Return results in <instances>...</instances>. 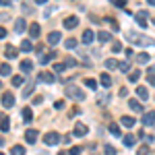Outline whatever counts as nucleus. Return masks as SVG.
<instances>
[{"instance_id":"nucleus-1","label":"nucleus","mask_w":155,"mask_h":155,"mask_svg":"<svg viewBox=\"0 0 155 155\" xmlns=\"http://www.w3.org/2000/svg\"><path fill=\"white\" fill-rule=\"evenodd\" d=\"M126 39L130 41L132 46H145V48H151L155 46V39L145 33H137V31H126Z\"/></svg>"},{"instance_id":"nucleus-2","label":"nucleus","mask_w":155,"mask_h":155,"mask_svg":"<svg viewBox=\"0 0 155 155\" xmlns=\"http://www.w3.org/2000/svg\"><path fill=\"white\" fill-rule=\"evenodd\" d=\"M66 97L77 99V101H83V99H85V91H83V89H79L77 85H66Z\"/></svg>"},{"instance_id":"nucleus-3","label":"nucleus","mask_w":155,"mask_h":155,"mask_svg":"<svg viewBox=\"0 0 155 155\" xmlns=\"http://www.w3.org/2000/svg\"><path fill=\"white\" fill-rule=\"evenodd\" d=\"M44 143L48 145V147H54V145H58L60 143V134L56 130H50L44 134Z\"/></svg>"},{"instance_id":"nucleus-4","label":"nucleus","mask_w":155,"mask_h":155,"mask_svg":"<svg viewBox=\"0 0 155 155\" xmlns=\"http://www.w3.org/2000/svg\"><path fill=\"white\" fill-rule=\"evenodd\" d=\"M27 29H29V25H27V21H25L23 17H19V19L15 21V33H19V35H21L23 31H27Z\"/></svg>"},{"instance_id":"nucleus-5","label":"nucleus","mask_w":155,"mask_h":155,"mask_svg":"<svg viewBox=\"0 0 155 155\" xmlns=\"http://www.w3.org/2000/svg\"><path fill=\"white\" fill-rule=\"evenodd\" d=\"M37 137H39V132L35 128H27L25 130V141H27V145H33L37 141Z\"/></svg>"},{"instance_id":"nucleus-6","label":"nucleus","mask_w":155,"mask_h":155,"mask_svg":"<svg viewBox=\"0 0 155 155\" xmlns=\"http://www.w3.org/2000/svg\"><path fill=\"white\" fill-rule=\"evenodd\" d=\"M62 25H64V29H74L77 25H79V17H74V15H71V17H66L64 21H62Z\"/></svg>"},{"instance_id":"nucleus-7","label":"nucleus","mask_w":155,"mask_h":155,"mask_svg":"<svg viewBox=\"0 0 155 155\" xmlns=\"http://www.w3.org/2000/svg\"><path fill=\"white\" fill-rule=\"evenodd\" d=\"M87 132H89V128L85 126L83 122H77V124H74V128H72V134H74V137H85Z\"/></svg>"},{"instance_id":"nucleus-8","label":"nucleus","mask_w":155,"mask_h":155,"mask_svg":"<svg viewBox=\"0 0 155 155\" xmlns=\"http://www.w3.org/2000/svg\"><path fill=\"white\" fill-rule=\"evenodd\" d=\"M93 39H95V33H93L91 29H85V31H83V37H81V41H83L85 46H91V44H93Z\"/></svg>"},{"instance_id":"nucleus-9","label":"nucleus","mask_w":155,"mask_h":155,"mask_svg":"<svg viewBox=\"0 0 155 155\" xmlns=\"http://www.w3.org/2000/svg\"><path fill=\"white\" fill-rule=\"evenodd\" d=\"M27 31H29V37H31V39H37L39 33H41V27H39V23H31Z\"/></svg>"},{"instance_id":"nucleus-10","label":"nucleus","mask_w":155,"mask_h":155,"mask_svg":"<svg viewBox=\"0 0 155 155\" xmlns=\"http://www.w3.org/2000/svg\"><path fill=\"white\" fill-rule=\"evenodd\" d=\"M143 124H145V126H155V110H153V112H145V114H143Z\"/></svg>"},{"instance_id":"nucleus-11","label":"nucleus","mask_w":155,"mask_h":155,"mask_svg":"<svg viewBox=\"0 0 155 155\" xmlns=\"http://www.w3.org/2000/svg\"><path fill=\"white\" fill-rule=\"evenodd\" d=\"M99 83H101V87H104V89H110L114 81H112V77H110L107 72H101V74H99Z\"/></svg>"},{"instance_id":"nucleus-12","label":"nucleus","mask_w":155,"mask_h":155,"mask_svg":"<svg viewBox=\"0 0 155 155\" xmlns=\"http://www.w3.org/2000/svg\"><path fill=\"white\" fill-rule=\"evenodd\" d=\"M39 81H44V83H54L56 81V74L54 72H48V71H44V72H39Z\"/></svg>"},{"instance_id":"nucleus-13","label":"nucleus","mask_w":155,"mask_h":155,"mask_svg":"<svg viewBox=\"0 0 155 155\" xmlns=\"http://www.w3.org/2000/svg\"><path fill=\"white\" fill-rule=\"evenodd\" d=\"M60 41H62V33H60V31H52V33L48 35L50 46H56V44H60Z\"/></svg>"},{"instance_id":"nucleus-14","label":"nucleus","mask_w":155,"mask_h":155,"mask_svg":"<svg viewBox=\"0 0 155 155\" xmlns=\"http://www.w3.org/2000/svg\"><path fill=\"white\" fill-rule=\"evenodd\" d=\"M33 89H35V81H33V79H29V81H27V85L23 87V97L33 95Z\"/></svg>"},{"instance_id":"nucleus-15","label":"nucleus","mask_w":155,"mask_h":155,"mask_svg":"<svg viewBox=\"0 0 155 155\" xmlns=\"http://www.w3.org/2000/svg\"><path fill=\"white\" fill-rule=\"evenodd\" d=\"M21 120H23L25 124H29V122L33 120V110H31V107H23V112H21Z\"/></svg>"},{"instance_id":"nucleus-16","label":"nucleus","mask_w":155,"mask_h":155,"mask_svg":"<svg viewBox=\"0 0 155 155\" xmlns=\"http://www.w3.org/2000/svg\"><path fill=\"white\" fill-rule=\"evenodd\" d=\"M4 56H6L8 60H15L17 56H19V50L15 48V46H6V48H4Z\"/></svg>"},{"instance_id":"nucleus-17","label":"nucleus","mask_w":155,"mask_h":155,"mask_svg":"<svg viewBox=\"0 0 155 155\" xmlns=\"http://www.w3.org/2000/svg\"><path fill=\"white\" fill-rule=\"evenodd\" d=\"M0 101H2V106H4V107H12V106H15V95H12V93H4Z\"/></svg>"},{"instance_id":"nucleus-18","label":"nucleus","mask_w":155,"mask_h":155,"mask_svg":"<svg viewBox=\"0 0 155 155\" xmlns=\"http://www.w3.org/2000/svg\"><path fill=\"white\" fill-rule=\"evenodd\" d=\"M19 66H21V72H23V74H29V72L33 71V62H31V60H23Z\"/></svg>"},{"instance_id":"nucleus-19","label":"nucleus","mask_w":155,"mask_h":155,"mask_svg":"<svg viewBox=\"0 0 155 155\" xmlns=\"http://www.w3.org/2000/svg\"><path fill=\"white\" fill-rule=\"evenodd\" d=\"M54 58H56V52H46V54H41L39 64H48V62H52Z\"/></svg>"},{"instance_id":"nucleus-20","label":"nucleus","mask_w":155,"mask_h":155,"mask_svg":"<svg viewBox=\"0 0 155 155\" xmlns=\"http://www.w3.org/2000/svg\"><path fill=\"white\" fill-rule=\"evenodd\" d=\"M118 71H120V72H124V74H130V72H132V64L128 62V60H124V62H120Z\"/></svg>"},{"instance_id":"nucleus-21","label":"nucleus","mask_w":155,"mask_h":155,"mask_svg":"<svg viewBox=\"0 0 155 155\" xmlns=\"http://www.w3.org/2000/svg\"><path fill=\"white\" fill-rule=\"evenodd\" d=\"M137 95H139L141 101H147V99H149V91H147V87H143V85L137 87Z\"/></svg>"},{"instance_id":"nucleus-22","label":"nucleus","mask_w":155,"mask_h":155,"mask_svg":"<svg viewBox=\"0 0 155 155\" xmlns=\"http://www.w3.org/2000/svg\"><path fill=\"white\" fill-rule=\"evenodd\" d=\"M128 106H130L132 112H145V110H143V101H139V99H130Z\"/></svg>"},{"instance_id":"nucleus-23","label":"nucleus","mask_w":155,"mask_h":155,"mask_svg":"<svg viewBox=\"0 0 155 155\" xmlns=\"http://www.w3.org/2000/svg\"><path fill=\"white\" fill-rule=\"evenodd\" d=\"M120 124H122V126H126V128H132V126L137 124V120L132 118V116H122V120H120Z\"/></svg>"},{"instance_id":"nucleus-24","label":"nucleus","mask_w":155,"mask_h":155,"mask_svg":"<svg viewBox=\"0 0 155 155\" xmlns=\"http://www.w3.org/2000/svg\"><path fill=\"white\" fill-rule=\"evenodd\" d=\"M11 72H12V68H11V64H8V62L0 64V77H11Z\"/></svg>"},{"instance_id":"nucleus-25","label":"nucleus","mask_w":155,"mask_h":155,"mask_svg":"<svg viewBox=\"0 0 155 155\" xmlns=\"http://www.w3.org/2000/svg\"><path fill=\"white\" fill-rule=\"evenodd\" d=\"M118 66H120V62L116 58H107L106 60V68H107V71H116Z\"/></svg>"},{"instance_id":"nucleus-26","label":"nucleus","mask_w":155,"mask_h":155,"mask_svg":"<svg viewBox=\"0 0 155 155\" xmlns=\"http://www.w3.org/2000/svg\"><path fill=\"white\" fill-rule=\"evenodd\" d=\"M122 143H124V147H134V143H137V139H134V134H124Z\"/></svg>"},{"instance_id":"nucleus-27","label":"nucleus","mask_w":155,"mask_h":155,"mask_svg":"<svg viewBox=\"0 0 155 155\" xmlns=\"http://www.w3.org/2000/svg\"><path fill=\"white\" fill-rule=\"evenodd\" d=\"M110 39H112V35H110L107 31H99V33H97V41H99V44H107Z\"/></svg>"},{"instance_id":"nucleus-28","label":"nucleus","mask_w":155,"mask_h":155,"mask_svg":"<svg viewBox=\"0 0 155 155\" xmlns=\"http://www.w3.org/2000/svg\"><path fill=\"white\" fill-rule=\"evenodd\" d=\"M11 155H25V147L23 145H12L11 147Z\"/></svg>"},{"instance_id":"nucleus-29","label":"nucleus","mask_w":155,"mask_h":155,"mask_svg":"<svg viewBox=\"0 0 155 155\" xmlns=\"http://www.w3.org/2000/svg\"><path fill=\"white\" fill-rule=\"evenodd\" d=\"M21 50H23V52H31V50H33V41H31V39H23V41H21Z\"/></svg>"},{"instance_id":"nucleus-30","label":"nucleus","mask_w":155,"mask_h":155,"mask_svg":"<svg viewBox=\"0 0 155 155\" xmlns=\"http://www.w3.org/2000/svg\"><path fill=\"white\" fill-rule=\"evenodd\" d=\"M8 130H11V120L2 118V122H0V132H8Z\"/></svg>"},{"instance_id":"nucleus-31","label":"nucleus","mask_w":155,"mask_h":155,"mask_svg":"<svg viewBox=\"0 0 155 155\" xmlns=\"http://www.w3.org/2000/svg\"><path fill=\"white\" fill-rule=\"evenodd\" d=\"M107 128H110V132H112L114 137H122V130H120V126H118V124H114V122H112V124H110Z\"/></svg>"},{"instance_id":"nucleus-32","label":"nucleus","mask_w":155,"mask_h":155,"mask_svg":"<svg viewBox=\"0 0 155 155\" xmlns=\"http://www.w3.org/2000/svg\"><path fill=\"white\" fill-rule=\"evenodd\" d=\"M149 54H147V52H141V54H139V56H137V62H139V64H147V62H149Z\"/></svg>"},{"instance_id":"nucleus-33","label":"nucleus","mask_w":155,"mask_h":155,"mask_svg":"<svg viewBox=\"0 0 155 155\" xmlns=\"http://www.w3.org/2000/svg\"><path fill=\"white\" fill-rule=\"evenodd\" d=\"M139 79H141V71H132L130 74H128V81H130V83H139Z\"/></svg>"},{"instance_id":"nucleus-34","label":"nucleus","mask_w":155,"mask_h":155,"mask_svg":"<svg viewBox=\"0 0 155 155\" xmlns=\"http://www.w3.org/2000/svg\"><path fill=\"white\" fill-rule=\"evenodd\" d=\"M23 83H25L23 74H15V77H12V85H15V87H21Z\"/></svg>"},{"instance_id":"nucleus-35","label":"nucleus","mask_w":155,"mask_h":155,"mask_svg":"<svg viewBox=\"0 0 155 155\" xmlns=\"http://www.w3.org/2000/svg\"><path fill=\"white\" fill-rule=\"evenodd\" d=\"M134 21H137V25H139L141 29H145V27H147V19H145V17H139V15H134Z\"/></svg>"},{"instance_id":"nucleus-36","label":"nucleus","mask_w":155,"mask_h":155,"mask_svg":"<svg viewBox=\"0 0 155 155\" xmlns=\"http://www.w3.org/2000/svg\"><path fill=\"white\" fill-rule=\"evenodd\" d=\"M149 153H151V147L149 145H143V147L137 149V155H149Z\"/></svg>"},{"instance_id":"nucleus-37","label":"nucleus","mask_w":155,"mask_h":155,"mask_svg":"<svg viewBox=\"0 0 155 155\" xmlns=\"http://www.w3.org/2000/svg\"><path fill=\"white\" fill-rule=\"evenodd\" d=\"M64 46H66L68 50H74L77 48V39H74V37H68V39L64 41Z\"/></svg>"},{"instance_id":"nucleus-38","label":"nucleus","mask_w":155,"mask_h":155,"mask_svg":"<svg viewBox=\"0 0 155 155\" xmlns=\"http://www.w3.org/2000/svg\"><path fill=\"white\" fill-rule=\"evenodd\" d=\"M106 23L110 25V27H112V31H120L118 23H116V21H114V19H110V17H107V19H106Z\"/></svg>"},{"instance_id":"nucleus-39","label":"nucleus","mask_w":155,"mask_h":155,"mask_svg":"<svg viewBox=\"0 0 155 155\" xmlns=\"http://www.w3.org/2000/svg\"><path fill=\"white\" fill-rule=\"evenodd\" d=\"M68 66L64 64V62H58V64H54V72H62V71H66Z\"/></svg>"},{"instance_id":"nucleus-40","label":"nucleus","mask_w":155,"mask_h":155,"mask_svg":"<svg viewBox=\"0 0 155 155\" xmlns=\"http://www.w3.org/2000/svg\"><path fill=\"white\" fill-rule=\"evenodd\" d=\"M112 52H114V54L122 52V44H120V41H114V44H112Z\"/></svg>"},{"instance_id":"nucleus-41","label":"nucleus","mask_w":155,"mask_h":155,"mask_svg":"<svg viewBox=\"0 0 155 155\" xmlns=\"http://www.w3.org/2000/svg\"><path fill=\"white\" fill-rule=\"evenodd\" d=\"M104 153L106 155H116V149H114L112 145H106V147H104Z\"/></svg>"},{"instance_id":"nucleus-42","label":"nucleus","mask_w":155,"mask_h":155,"mask_svg":"<svg viewBox=\"0 0 155 155\" xmlns=\"http://www.w3.org/2000/svg\"><path fill=\"white\" fill-rule=\"evenodd\" d=\"M85 85H87L89 89H97V83L93 81V79H85Z\"/></svg>"},{"instance_id":"nucleus-43","label":"nucleus","mask_w":155,"mask_h":155,"mask_svg":"<svg viewBox=\"0 0 155 155\" xmlns=\"http://www.w3.org/2000/svg\"><path fill=\"white\" fill-rule=\"evenodd\" d=\"M107 101H110V95H107V93H106V97H104V95L97 97V104H101V106H104V104H107Z\"/></svg>"},{"instance_id":"nucleus-44","label":"nucleus","mask_w":155,"mask_h":155,"mask_svg":"<svg viewBox=\"0 0 155 155\" xmlns=\"http://www.w3.org/2000/svg\"><path fill=\"white\" fill-rule=\"evenodd\" d=\"M54 110H64V101H62V99L54 101Z\"/></svg>"},{"instance_id":"nucleus-45","label":"nucleus","mask_w":155,"mask_h":155,"mask_svg":"<svg viewBox=\"0 0 155 155\" xmlns=\"http://www.w3.org/2000/svg\"><path fill=\"white\" fill-rule=\"evenodd\" d=\"M126 2H128V0H114V4H116L118 8H124V6H126Z\"/></svg>"},{"instance_id":"nucleus-46","label":"nucleus","mask_w":155,"mask_h":155,"mask_svg":"<svg viewBox=\"0 0 155 155\" xmlns=\"http://www.w3.org/2000/svg\"><path fill=\"white\" fill-rule=\"evenodd\" d=\"M64 64H66V66H77V60H74V58H66V60H64Z\"/></svg>"},{"instance_id":"nucleus-47","label":"nucleus","mask_w":155,"mask_h":155,"mask_svg":"<svg viewBox=\"0 0 155 155\" xmlns=\"http://www.w3.org/2000/svg\"><path fill=\"white\" fill-rule=\"evenodd\" d=\"M147 83L151 87H155V74H147Z\"/></svg>"},{"instance_id":"nucleus-48","label":"nucleus","mask_w":155,"mask_h":155,"mask_svg":"<svg viewBox=\"0 0 155 155\" xmlns=\"http://www.w3.org/2000/svg\"><path fill=\"white\" fill-rule=\"evenodd\" d=\"M68 155H81V147H72L68 151Z\"/></svg>"},{"instance_id":"nucleus-49","label":"nucleus","mask_w":155,"mask_h":155,"mask_svg":"<svg viewBox=\"0 0 155 155\" xmlns=\"http://www.w3.org/2000/svg\"><path fill=\"white\" fill-rule=\"evenodd\" d=\"M52 12H54V6H48V8H46V12H44V17H46V19H50V17H52Z\"/></svg>"},{"instance_id":"nucleus-50","label":"nucleus","mask_w":155,"mask_h":155,"mask_svg":"<svg viewBox=\"0 0 155 155\" xmlns=\"http://www.w3.org/2000/svg\"><path fill=\"white\" fill-rule=\"evenodd\" d=\"M118 95H120V97H126V95H128V89H126V87H120Z\"/></svg>"},{"instance_id":"nucleus-51","label":"nucleus","mask_w":155,"mask_h":155,"mask_svg":"<svg viewBox=\"0 0 155 155\" xmlns=\"http://www.w3.org/2000/svg\"><path fill=\"white\" fill-rule=\"evenodd\" d=\"M79 114H81V110H79V107H72V110H71V114H68V116L72 118V116H79Z\"/></svg>"},{"instance_id":"nucleus-52","label":"nucleus","mask_w":155,"mask_h":155,"mask_svg":"<svg viewBox=\"0 0 155 155\" xmlns=\"http://www.w3.org/2000/svg\"><path fill=\"white\" fill-rule=\"evenodd\" d=\"M41 101H44V97H41V95L33 97V106H39V104H41Z\"/></svg>"},{"instance_id":"nucleus-53","label":"nucleus","mask_w":155,"mask_h":155,"mask_svg":"<svg viewBox=\"0 0 155 155\" xmlns=\"http://www.w3.org/2000/svg\"><path fill=\"white\" fill-rule=\"evenodd\" d=\"M11 4H12V0H0V6H6V8H8Z\"/></svg>"},{"instance_id":"nucleus-54","label":"nucleus","mask_w":155,"mask_h":155,"mask_svg":"<svg viewBox=\"0 0 155 155\" xmlns=\"http://www.w3.org/2000/svg\"><path fill=\"white\" fill-rule=\"evenodd\" d=\"M4 37H6V29H4V27H0V39H4Z\"/></svg>"},{"instance_id":"nucleus-55","label":"nucleus","mask_w":155,"mask_h":155,"mask_svg":"<svg viewBox=\"0 0 155 155\" xmlns=\"http://www.w3.org/2000/svg\"><path fill=\"white\" fill-rule=\"evenodd\" d=\"M8 19V12H0V21H6Z\"/></svg>"},{"instance_id":"nucleus-56","label":"nucleus","mask_w":155,"mask_h":155,"mask_svg":"<svg viewBox=\"0 0 155 155\" xmlns=\"http://www.w3.org/2000/svg\"><path fill=\"white\" fill-rule=\"evenodd\" d=\"M147 74H155V64H153V66H149V68H147Z\"/></svg>"},{"instance_id":"nucleus-57","label":"nucleus","mask_w":155,"mask_h":155,"mask_svg":"<svg viewBox=\"0 0 155 155\" xmlns=\"http://www.w3.org/2000/svg\"><path fill=\"white\" fill-rule=\"evenodd\" d=\"M37 4H46V2H48V0H35Z\"/></svg>"},{"instance_id":"nucleus-58","label":"nucleus","mask_w":155,"mask_h":155,"mask_svg":"<svg viewBox=\"0 0 155 155\" xmlns=\"http://www.w3.org/2000/svg\"><path fill=\"white\" fill-rule=\"evenodd\" d=\"M147 4H151V6H155V0H147Z\"/></svg>"},{"instance_id":"nucleus-59","label":"nucleus","mask_w":155,"mask_h":155,"mask_svg":"<svg viewBox=\"0 0 155 155\" xmlns=\"http://www.w3.org/2000/svg\"><path fill=\"white\" fill-rule=\"evenodd\" d=\"M58 155H68V153H66V151H60V153Z\"/></svg>"},{"instance_id":"nucleus-60","label":"nucleus","mask_w":155,"mask_h":155,"mask_svg":"<svg viewBox=\"0 0 155 155\" xmlns=\"http://www.w3.org/2000/svg\"><path fill=\"white\" fill-rule=\"evenodd\" d=\"M0 89H2V81H0Z\"/></svg>"},{"instance_id":"nucleus-61","label":"nucleus","mask_w":155,"mask_h":155,"mask_svg":"<svg viewBox=\"0 0 155 155\" xmlns=\"http://www.w3.org/2000/svg\"><path fill=\"white\" fill-rule=\"evenodd\" d=\"M153 23H155V19H153Z\"/></svg>"},{"instance_id":"nucleus-62","label":"nucleus","mask_w":155,"mask_h":155,"mask_svg":"<svg viewBox=\"0 0 155 155\" xmlns=\"http://www.w3.org/2000/svg\"><path fill=\"white\" fill-rule=\"evenodd\" d=\"M0 155H4V153H0Z\"/></svg>"},{"instance_id":"nucleus-63","label":"nucleus","mask_w":155,"mask_h":155,"mask_svg":"<svg viewBox=\"0 0 155 155\" xmlns=\"http://www.w3.org/2000/svg\"><path fill=\"white\" fill-rule=\"evenodd\" d=\"M112 2H114V0H112Z\"/></svg>"}]
</instances>
